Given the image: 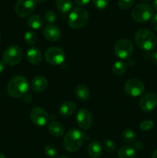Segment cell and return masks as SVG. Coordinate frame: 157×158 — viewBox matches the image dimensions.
<instances>
[{"instance_id": "obj_43", "label": "cell", "mask_w": 157, "mask_h": 158, "mask_svg": "<svg viewBox=\"0 0 157 158\" xmlns=\"http://www.w3.org/2000/svg\"><path fill=\"white\" fill-rule=\"evenodd\" d=\"M141 1H144V2H148V1H151V0H141Z\"/></svg>"}, {"instance_id": "obj_1", "label": "cell", "mask_w": 157, "mask_h": 158, "mask_svg": "<svg viewBox=\"0 0 157 158\" xmlns=\"http://www.w3.org/2000/svg\"><path fill=\"white\" fill-rule=\"evenodd\" d=\"M29 89V83L27 79L22 76H15L9 80L7 86V93L11 97L21 98L26 95Z\"/></svg>"}, {"instance_id": "obj_33", "label": "cell", "mask_w": 157, "mask_h": 158, "mask_svg": "<svg viewBox=\"0 0 157 158\" xmlns=\"http://www.w3.org/2000/svg\"><path fill=\"white\" fill-rule=\"evenodd\" d=\"M151 26L154 30L157 32V12L152 15V20H151Z\"/></svg>"}, {"instance_id": "obj_32", "label": "cell", "mask_w": 157, "mask_h": 158, "mask_svg": "<svg viewBox=\"0 0 157 158\" xmlns=\"http://www.w3.org/2000/svg\"><path fill=\"white\" fill-rule=\"evenodd\" d=\"M154 126V123L152 120H143L139 125V127L140 129L142 130L143 131H150Z\"/></svg>"}, {"instance_id": "obj_16", "label": "cell", "mask_w": 157, "mask_h": 158, "mask_svg": "<svg viewBox=\"0 0 157 158\" xmlns=\"http://www.w3.org/2000/svg\"><path fill=\"white\" fill-rule=\"evenodd\" d=\"M49 82L47 79L42 76H37L31 82V88L34 92L42 93L48 87Z\"/></svg>"}, {"instance_id": "obj_11", "label": "cell", "mask_w": 157, "mask_h": 158, "mask_svg": "<svg viewBox=\"0 0 157 158\" xmlns=\"http://www.w3.org/2000/svg\"><path fill=\"white\" fill-rule=\"evenodd\" d=\"M140 109L144 112H151L157 106V96L154 93L148 92L143 94L139 101Z\"/></svg>"}, {"instance_id": "obj_34", "label": "cell", "mask_w": 157, "mask_h": 158, "mask_svg": "<svg viewBox=\"0 0 157 158\" xmlns=\"http://www.w3.org/2000/svg\"><path fill=\"white\" fill-rule=\"evenodd\" d=\"M74 2H75L77 6L81 7V6H85L89 4L90 0H74Z\"/></svg>"}, {"instance_id": "obj_44", "label": "cell", "mask_w": 157, "mask_h": 158, "mask_svg": "<svg viewBox=\"0 0 157 158\" xmlns=\"http://www.w3.org/2000/svg\"><path fill=\"white\" fill-rule=\"evenodd\" d=\"M0 40H1V35H0Z\"/></svg>"}, {"instance_id": "obj_7", "label": "cell", "mask_w": 157, "mask_h": 158, "mask_svg": "<svg viewBox=\"0 0 157 158\" xmlns=\"http://www.w3.org/2000/svg\"><path fill=\"white\" fill-rule=\"evenodd\" d=\"M2 61L9 66H15L22 59V50L18 46L14 45L8 47L3 53Z\"/></svg>"}, {"instance_id": "obj_41", "label": "cell", "mask_w": 157, "mask_h": 158, "mask_svg": "<svg viewBox=\"0 0 157 158\" xmlns=\"http://www.w3.org/2000/svg\"><path fill=\"white\" fill-rule=\"evenodd\" d=\"M0 158H6V157H5L2 154H1V153H0Z\"/></svg>"}, {"instance_id": "obj_5", "label": "cell", "mask_w": 157, "mask_h": 158, "mask_svg": "<svg viewBox=\"0 0 157 158\" xmlns=\"http://www.w3.org/2000/svg\"><path fill=\"white\" fill-rule=\"evenodd\" d=\"M153 15V9L147 3H141L133 8L132 17L134 21L139 23H144L149 21Z\"/></svg>"}, {"instance_id": "obj_15", "label": "cell", "mask_w": 157, "mask_h": 158, "mask_svg": "<svg viewBox=\"0 0 157 158\" xmlns=\"http://www.w3.org/2000/svg\"><path fill=\"white\" fill-rule=\"evenodd\" d=\"M26 58L29 63L34 66L40 64L42 60V53L38 47H32L28 49Z\"/></svg>"}, {"instance_id": "obj_9", "label": "cell", "mask_w": 157, "mask_h": 158, "mask_svg": "<svg viewBox=\"0 0 157 158\" xmlns=\"http://www.w3.org/2000/svg\"><path fill=\"white\" fill-rule=\"evenodd\" d=\"M46 60L51 65L58 66L62 64L66 60V53L61 48L52 47L49 48L45 52Z\"/></svg>"}, {"instance_id": "obj_18", "label": "cell", "mask_w": 157, "mask_h": 158, "mask_svg": "<svg viewBox=\"0 0 157 158\" xmlns=\"http://www.w3.org/2000/svg\"><path fill=\"white\" fill-rule=\"evenodd\" d=\"M103 153V146L98 140H93L88 147V154L92 158H98Z\"/></svg>"}, {"instance_id": "obj_22", "label": "cell", "mask_w": 157, "mask_h": 158, "mask_svg": "<svg viewBox=\"0 0 157 158\" xmlns=\"http://www.w3.org/2000/svg\"><path fill=\"white\" fill-rule=\"evenodd\" d=\"M27 24L31 29H39L44 25V20L40 15H32L28 18Z\"/></svg>"}, {"instance_id": "obj_38", "label": "cell", "mask_w": 157, "mask_h": 158, "mask_svg": "<svg viewBox=\"0 0 157 158\" xmlns=\"http://www.w3.org/2000/svg\"><path fill=\"white\" fill-rule=\"evenodd\" d=\"M152 6H153V9L157 12V0H154Z\"/></svg>"}, {"instance_id": "obj_12", "label": "cell", "mask_w": 157, "mask_h": 158, "mask_svg": "<svg viewBox=\"0 0 157 158\" xmlns=\"http://www.w3.org/2000/svg\"><path fill=\"white\" fill-rule=\"evenodd\" d=\"M29 117L34 124L37 126H45L49 121V114L43 108L34 107L29 114Z\"/></svg>"}, {"instance_id": "obj_35", "label": "cell", "mask_w": 157, "mask_h": 158, "mask_svg": "<svg viewBox=\"0 0 157 158\" xmlns=\"http://www.w3.org/2000/svg\"><path fill=\"white\" fill-rule=\"evenodd\" d=\"M151 60L154 65L157 66V52H154L151 56Z\"/></svg>"}, {"instance_id": "obj_3", "label": "cell", "mask_w": 157, "mask_h": 158, "mask_svg": "<svg viewBox=\"0 0 157 158\" xmlns=\"http://www.w3.org/2000/svg\"><path fill=\"white\" fill-rule=\"evenodd\" d=\"M135 42L137 46L143 50L150 51L155 49L157 39L155 34L148 29H139L135 35Z\"/></svg>"}, {"instance_id": "obj_39", "label": "cell", "mask_w": 157, "mask_h": 158, "mask_svg": "<svg viewBox=\"0 0 157 158\" xmlns=\"http://www.w3.org/2000/svg\"><path fill=\"white\" fill-rule=\"evenodd\" d=\"M48 0H35L36 3H39V4H42V3L46 2Z\"/></svg>"}, {"instance_id": "obj_40", "label": "cell", "mask_w": 157, "mask_h": 158, "mask_svg": "<svg viewBox=\"0 0 157 158\" xmlns=\"http://www.w3.org/2000/svg\"><path fill=\"white\" fill-rule=\"evenodd\" d=\"M152 158H157V150H155L152 154Z\"/></svg>"}, {"instance_id": "obj_10", "label": "cell", "mask_w": 157, "mask_h": 158, "mask_svg": "<svg viewBox=\"0 0 157 158\" xmlns=\"http://www.w3.org/2000/svg\"><path fill=\"white\" fill-rule=\"evenodd\" d=\"M124 90L127 95L132 97H136L142 95L145 90L144 83L140 80L132 78L126 81L124 86Z\"/></svg>"}, {"instance_id": "obj_21", "label": "cell", "mask_w": 157, "mask_h": 158, "mask_svg": "<svg viewBox=\"0 0 157 158\" xmlns=\"http://www.w3.org/2000/svg\"><path fill=\"white\" fill-rule=\"evenodd\" d=\"M75 95L81 101H86L90 97V91L86 85L79 84L75 89Z\"/></svg>"}, {"instance_id": "obj_13", "label": "cell", "mask_w": 157, "mask_h": 158, "mask_svg": "<svg viewBox=\"0 0 157 158\" xmlns=\"http://www.w3.org/2000/svg\"><path fill=\"white\" fill-rule=\"evenodd\" d=\"M76 122L81 129L87 131L92 127V117L89 110L81 108L78 110L76 114Z\"/></svg>"}, {"instance_id": "obj_31", "label": "cell", "mask_w": 157, "mask_h": 158, "mask_svg": "<svg viewBox=\"0 0 157 158\" xmlns=\"http://www.w3.org/2000/svg\"><path fill=\"white\" fill-rule=\"evenodd\" d=\"M135 0H118V6L119 9L126 10L133 6Z\"/></svg>"}, {"instance_id": "obj_14", "label": "cell", "mask_w": 157, "mask_h": 158, "mask_svg": "<svg viewBox=\"0 0 157 158\" xmlns=\"http://www.w3.org/2000/svg\"><path fill=\"white\" fill-rule=\"evenodd\" d=\"M43 35L46 40L49 42H56L62 36L61 29L54 24L48 25L43 30Z\"/></svg>"}, {"instance_id": "obj_17", "label": "cell", "mask_w": 157, "mask_h": 158, "mask_svg": "<svg viewBox=\"0 0 157 158\" xmlns=\"http://www.w3.org/2000/svg\"><path fill=\"white\" fill-rule=\"evenodd\" d=\"M75 110H76V105L75 104V103L72 101H66L62 103L61 106H59L58 112L62 117H69L72 115Z\"/></svg>"}, {"instance_id": "obj_29", "label": "cell", "mask_w": 157, "mask_h": 158, "mask_svg": "<svg viewBox=\"0 0 157 158\" xmlns=\"http://www.w3.org/2000/svg\"><path fill=\"white\" fill-rule=\"evenodd\" d=\"M44 20L49 25L52 24L56 20V15H55V13L53 11H47L44 15Z\"/></svg>"}, {"instance_id": "obj_20", "label": "cell", "mask_w": 157, "mask_h": 158, "mask_svg": "<svg viewBox=\"0 0 157 158\" xmlns=\"http://www.w3.org/2000/svg\"><path fill=\"white\" fill-rule=\"evenodd\" d=\"M49 132L52 137H60L64 134L65 128L60 123L52 122L49 125Z\"/></svg>"}, {"instance_id": "obj_4", "label": "cell", "mask_w": 157, "mask_h": 158, "mask_svg": "<svg viewBox=\"0 0 157 158\" xmlns=\"http://www.w3.org/2000/svg\"><path fill=\"white\" fill-rule=\"evenodd\" d=\"M89 19V13L86 9L81 7H75L69 13L67 23L72 29H78L87 24Z\"/></svg>"}, {"instance_id": "obj_25", "label": "cell", "mask_w": 157, "mask_h": 158, "mask_svg": "<svg viewBox=\"0 0 157 158\" xmlns=\"http://www.w3.org/2000/svg\"><path fill=\"white\" fill-rule=\"evenodd\" d=\"M112 70L115 75L123 76L127 70V65L123 61H117L112 66Z\"/></svg>"}, {"instance_id": "obj_37", "label": "cell", "mask_w": 157, "mask_h": 158, "mask_svg": "<svg viewBox=\"0 0 157 158\" xmlns=\"http://www.w3.org/2000/svg\"><path fill=\"white\" fill-rule=\"evenodd\" d=\"M5 64H6V63H5L4 62L2 61V60H0V73H2L3 71H4L5 67H6Z\"/></svg>"}, {"instance_id": "obj_24", "label": "cell", "mask_w": 157, "mask_h": 158, "mask_svg": "<svg viewBox=\"0 0 157 158\" xmlns=\"http://www.w3.org/2000/svg\"><path fill=\"white\" fill-rule=\"evenodd\" d=\"M123 140L127 143H133L136 140V134L131 128H126L122 134Z\"/></svg>"}, {"instance_id": "obj_30", "label": "cell", "mask_w": 157, "mask_h": 158, "mask_svg": "<svg viewBox=\"0 0 157 158\" xmlns=\"http://www.w3.org/2000/svg\"><path fill=\"white\" fill-rule=\"evenodd\" d=\"M92 4L97 9L103 10L108 7L109 4V0H92Z\"/></svg>"}, {"instance_id": "obj_2", "label": "cell", "mask_w": 157, "mask_h": 158, "mask_svg": "<svg viewBox=\"0 0 157 158\" xmlns=\"http://www.w3.org/2000/svg\"><path fill=\"white\" fill-rule=\"evenodd\" d=\"M86 135L77 128H72L66 133L63 140V146L69 152H75L83 146Z\"/></svg>"}, {"instance_id": "obj_28", "label": "cell", "mask_w": 157, "mask_h": 158, "mask_svg": "<svg viewBox=\"0 0 157 158\" xmlns=\"http://www.w3.org/2000/svg\"><path fill=\"white\" fill-rule=\"evenodd\" d=\"M44 151L46 155L50 158H55L58 156V151L55 149V147L52 146V145H47V146H46Z\"/></svg>"}, {"instance_id": "obj_23", "label": "cell", "mask_w": 157, "mask_h": 158, "mask_svg": "<svg viewBox=\"0 0 157 158\" xmlns=\"http://www.w3.org/2000/svg\"><path fill=\"white\" fill-rule=\"evenodd\" d=\"M56 7L63 13L69 12L72 7V0H55Z\"/></svg>"}, {"instance_id": "obj_36", "label": "cell", "mask_w": 157, "mask_h": 158, "mask_svg": "<svg viewBox=\"0 0 157 158\" xmlns=\"http://www.w3.org/2000/svg\"><path fill=\"white\" fill-rule=\"evenodd\" d=\"M143 148V143L142 142L139 141V142H135V149L137 150H141L142 148Z\"/></svg>"}, {"instance_id": "obj_6", "label": "cell", "mask_w": 157, "mask_h": 158, "mask_svg": "<svg viewBox=\"0 0 157 158\" xmlns=\"http://www.w3.org/2000/svg\"><path fill=\"white\" fill-rule=\"evenodd\" d=\"M134 51L133 43L128 39H121L114 46V53L122 60H127L131 57Z\"/></svg>"}, {"instance_id": "obj_27", "label": "cell", "mask_w": 157, "mask_h": 158, "mask_svg": "<svg viewBox=\"0 0 157 158\" xmlns=\"http://www.w3.org/2000/svg\"><path fill=\"white\" fill-rule=\"evenodd\" d=\"M103 146L105 151L107 153H109V154L113 153L114 151H115V148H116L115 143L111 140H105L104 141H103Z\"/></svg>"}, {"instance_id": "obj_26", "label": "cell", "mask_w": 157, "mask_h": 158, "mask_svg": "<svg viewBox=\"0 0 157 158\" xmlns=\"http://www.w3.org/2000/svg\"><path fill=\"white\" fill-rule=\"evenodd\" d=\"M24 40L28 45L35 44L37 40L36 34L32 31H29L24 35Z\"/></svg>"}, {"instance_id": "obj_42", "label": "cell", "mask_w": 157, "mask_h": 158, "mask_svg": "<svg viewBox=\"0 0 157 158\" xmlns=\"http://www.w3.org/2000/svg\"><path fill=\"white\" fill-rule=\"evenodd\" d=\"M58 158H69V157H66V156H62V157H58Z\"/></svg>"}, {"instance_id": "obj_8", "label": "cell", "mask_w": 157, "mask_h": 158, "mask_svg": "<svg viewBox=\"0 0 157 158\" xmlns=\"http://www.w3.org/2000/svg\"><path fill=\"white\" fill-rule=\"evenodd\" d=\"M35 7V0H18L15 6V12L20 18H26L33 12Z\"/></svg>"}, {"instance_id": "obj_19", "label": "cell", "mask_w": 157, "mask_h": 158, "mask_svg": "<svg viewBox=\"0 0 157 158\" xmlns=\"http://www.w3.org/2000/svg\"><path fill=\"white\" fill-rule=\"evenodd\" d=\"M119 158H135L136 153L133 147L130 145H123L118 151Z\"/></svg>"}]
</instances>
